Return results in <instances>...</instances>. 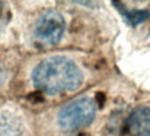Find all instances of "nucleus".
Returning <instances> with one entry per match:
<instances>
[{"label":"nucleus","instance_id":"f257e3e1","mask_svg":"<svg viewBox=\"0 0 150 136\" xmlns=\"http://www.w3.org/2000/svg\"><path fill=\"white\" fill-rule=\"evenodd\" d=\"M107 75L106 58L85 49L65 47L24 54L11 97L38 113L95 87Z\"/></svg>","mask_w":150,"mask_h":136},{"label":"nucleus","instance_id":"f03ea898","mask_svg":"<svg viewBox=\"0 0 150 136\" xmlns=\"http://www.w3.org/2000/svg\"><path fill=\"white\" fill-rule=\"evenodd\" d=\"M18 49L22 54L65 49L72 24L70 13L59 6H25L18 3Z\"/></svg>","mask_w":150,"mask_h":136},{"label":"nucleus","instance_id":"7ed1b4c3","mask_svg":"<svg viewBox=\"0 0 150 136\" xmlns=\"http://www.w3.org/2000/svg\"><path fill=\"white\" fill-rule=\"evenodd\" d=\"M100 85V83H99ZM96 85L63 103L33 113L38 136H72L91 128L103 109V94Z\"/></svg>","mask_w":150,"mask_h":136},{"label":"nucleus","instance_id":"20e7f679","mask_svg":"<svg viewBox=\"0 0 150 136\" xmlns=\"http://www.w3.org/2000/svg\"><path fill=\"white\" fill-rule=\"evenodd\" d=\"M0 136H38L33 113L13 97L0 103Z\"/></svg>","mask_w":150,"mask_h":136},{"label":"nucleus","instance_id":"39448f33","mask_svg":"<svg viewBox=\"0 0 150 136\" xmlns=\"http://www.w3.org/2000/svg\"><path fill=\"white\" fill-rule=\"evenodd\" d=\"M24 54L16 47H0V103L13 96L18 67Z\"/></svg>","mask_w":150,"mask_h":136},{"label":"nucleus","instance_id":"423d86ee","mask_svg":"<svg viewBox=\"0 0 150 136\" xmlns=\"http://www.w3.org/2000/svg\"><path fill=\"white\" fill-rule=\"evenodd\" d=\"M18 3L0 1V47L18 49Z\"/></svg>","mask_w":150,"mask_h":136},{"label":"nucleus","instance_id":"0eeeda50","mask_svg":"<svg viewBox=\"0 0 150 136\" xmlns=\"http://www.w3.org/2000/svg\"><path fill=\"white\" fill-rule=\"evenodd\" d=\"M128 136H150V107L138 106L129 113L125 121Z\"/></svg>","mask_w":150,"mask_h":136},{"label":"nucleus","instance_id":"6e6552de","mask_svg":"<svg viewBox=\"0 0 150 136\" xmlns=\"http://www.w3.org/2000/svg\"><path fill=\"white\" fill-rule=\"evenodd\" d=\"M72 136H89V135H88V133H85V132H83V133H78V135H72Z\"/></svg>","mask_w":150,"mask_h":136}]
</instances>
